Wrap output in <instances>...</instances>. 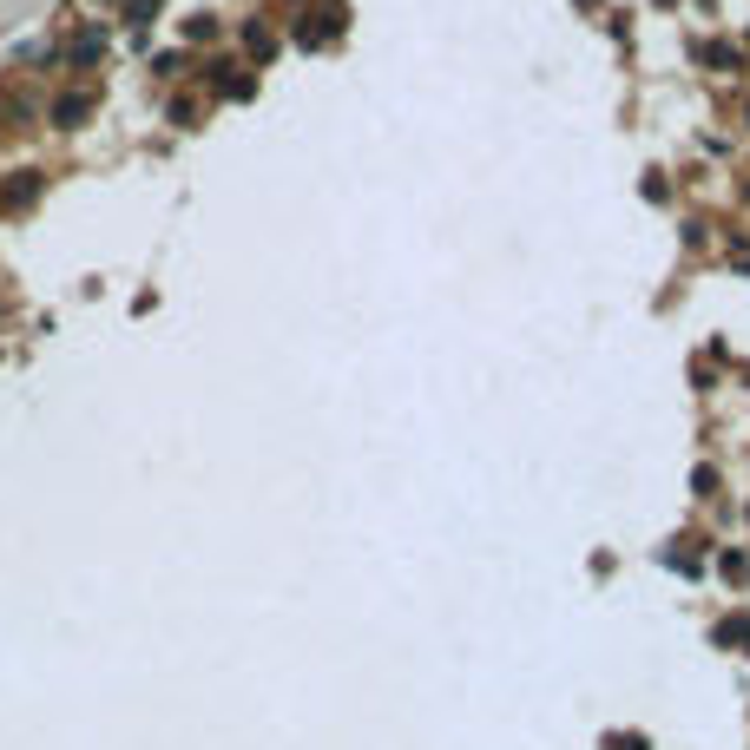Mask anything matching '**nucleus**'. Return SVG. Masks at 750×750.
Segmentation results:
<instances>
[{
	"instance_id": "obj_1",
	"label": "nucleus",
	"mask_w": 750,
	"mask_h": 750,
	"mask_svg": "<svg viewBox=\"0 0 750 750\" xmlns=\"http://www.w3.org/2000/svg\"><path fill=\"white\" fill-rule=\"evenodd\" d=\"M53 119H60V125H79V119H86V99H73V93H66L60 106H53Z\"/></svg>"
}]
</instances>
